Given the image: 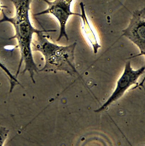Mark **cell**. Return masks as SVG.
Segmentation results:
<instances>
[{
  "mask_svg": "<svg viewBox=\"0 0 145 146\" xmlns=\"http://www.w3.org/2000/svg\"><path fill=\"white\" fill-rule=\"evenodd\" d=\"M145 70V66H143L134 70L131 67L130 61L127 62L112 93L100 108L95 110V112H98L104 110L121 97L131 86L136 84L138 79L144 72Z\"/></svg>",
  "mask_w": 145,
  "mask_h": 146,
  "instance_id": "cell-2",
  "label": "cell"
},
{
  "mask_svg": "<svg viewBox=\"0 0 145 146\" xmlns=\"http://www.w3.org/2000/svg\"><path fill=\"white\" fill-rule=\"evenodd\" d=\"M9 131L3 127H0V146L3 145L6 139Z\"/></svg>",
  "mask_w": 145,
  "mask_h": 146,
  "instance_id": "cell-5",
  "label": "cell"
},
{
  "mask_svg": "<svg viewBox=\"0 0 145 146\" xmlns=\"http://www.w3.org/2000/svg\"><path fill=\"white\" fill-rule=\"evenodd\" d=\"M43 0L47 4L48 8L35 14V15L46 14L53 15L58 21L60 27L59 34L56 41H59L63 37H65L66 41H68L69 38L66 31V25L68 19L70 16L72 15L81 16L79 13L71 11L70 5L73 0H55L53 1Z\"/></svg>",
  "mask_w": 145,
  "mask_h": 146,
  "instance_id": "cell-3",
  "label": "cell"
},
{
  "mask_svg": "<svg viewBox=\"0 0 145 146\" xmlns=\"http://www.w3.org/2000/svg\"><path fill=\"white\" fill-rule=\"evenodd\" d=\"M123 35L138 48L139 55L145 54V23L144 10L136 11L126 29L122 31Z\"/></svg>",
  "mask_w": 145,
  "mask_h": 146,
  "instance_id": "cell-4",
  "label": "cell"
},
{
  "mask_svg": "<svg viewBox=\"0 0 145 146\" xmlns=\"http://www.w3.org/2000/svg\"><path fill=\"white\" fill-rule=\"evenodd\" d=\"M43 32L36 34L32 42L34 50L43 55L45 64L39 71L53 72L63 71L70 75L78 74L74 62V53L77 43L60 46L50 41Z\"/></svg>",
  "mask_w": 145,
  "mask_h": 146,
  "instance_id": "cell-1",
  "label": "cell"
},
{
  "mask_svg": "<svg viewBox=\"0 0 145 146\" xmlns=\"http://www.w3.org/2000/svg\"><path fill=\"white\" fill-rule=\"evenodd\" d=\"M4 7V8H7V7H5V6H1L0 5V7Z\"/></svg>",
  "mask_w": 145,
  "mask_h": 146,
  "instance_id": "cell-6",
  "label": "cell"
}]
</instances>
